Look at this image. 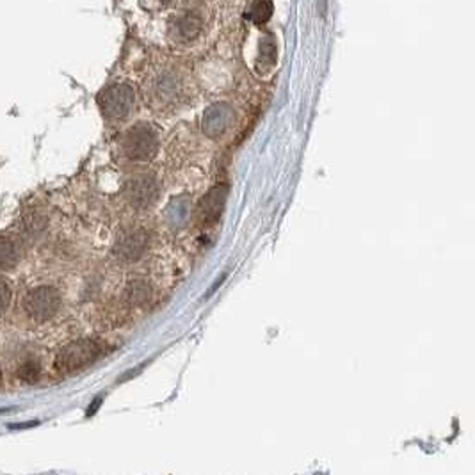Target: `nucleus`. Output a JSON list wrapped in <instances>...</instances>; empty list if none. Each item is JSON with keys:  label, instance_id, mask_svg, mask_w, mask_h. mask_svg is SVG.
I'll use <instances>...</instances> for the list:
<instances>
[{"label": "nucleus", "instance_id": "obj_13", "mask_svg": "<svg viewBox=\"0 0 475 475\" xmlns=\"http://www.w3.org/2000/svg\"><path fill=\"white\" fill-rule=\"evenodd\" d=\"M126 295H129L130 302H133V305H141V302H144L148 299L150 290H148V287L144 283L136 281V283H132L129 288H126Z\"/></svg>", "mask_w": 475, "mask_h": 475}, {"label": "nucleus", "instance_id": "obj_9", "mask_svg": "<svg viewBox=\"0 0 475 475\" xmlns=\"http://www.w3.org/2000/svg\"><path fill=\"white\" fill-rule=\"evenodd\" d=\"M202 18L198 16V13H185L177 23L178 36L182 40H195L200 33H202Z\"/></svg>", "mask_w": 475, "mask_h": 475}, {"label": "nucleus", "instance_id": "obj_15", "mask_svg": "<svg viewBox=\"0 0 475 475\" xmlns=\"http://www.w3.org/2000/svg\"><path fill=\"white\" fill-rule=\"evenodd\" d=\"M274 55H276V52H274L273 41L263 40L262 45H260V58H262L263 61H267V65H273Z\"/></svg>", "mask_w": 475, "mask_h": 475}, {"label": "nucleus", "instance_id": "obj_17", "mask_svg": "<svg viewBox=\"0 0 475 475\" xmlns=\"http://www.w3.org/2000/svg\"><path fill=\"white\" fill-rule=\"evenodd\" d=\"M0 378H2V368H0Z\"/></svg>", "mask_w": 475, "mask_h": 475}, {"label": "nucleus", "instance_id": "obj_5", "mask_svg": "<svg viewBox=\"0 0 475 475\" xmlns=\"http://www.w3.org/2000/svg\"><path fill=\"white\" fill-rule=\"evenodd\" d=\"M125 195L136 209H148L158 198V184L150 175H137L126 184Z\"/></svg>", "mask_w": 475, "mask_h": 475}, {"label": "nucleus", "instance_id": "obj_1", "mask_svg": "<svg viewBox=\"0 0 475 475\" xmlns=\"http://www.w3.org/2000/svg\"><path fill=\"white\" fill-rule=\"evenodd\" d=\"M102 356V346L94 340L80 339L66 344L55 356V368L61 374H75Z\"/></svg>", "mask_w": 475, "mask_h": 475}, {"label": "nucleus", "instance_id": "obj_14", "mask_svg": "<svg viewBox=\"0 0 475 475\" xmlns=\"http://www.w3.org/2000/svg\"><path fill=\"white\" fill-rule=\"evenodd\" d=\"M9 302H11V288L6 281L0 280V315L9 308Z\"/></svg>", "mask_w": 475, "mask_h": 475}, {"label": "nucleus", "instance_id": "obj_6", "mask_svg": "<svg viewBox=\"0 0 475 475\" xmlns=\"http://www.w3.org/2000/svg\"><path fill=\"white\" fill-rule=\"evenodd\" d=\"M234 121V109L228 104H214L203 114L202 129L209 137H219L230 129Z\"/></svg>", "mask_w": 475, "mask_h": 475}, {"label": "nucleus", "instance_id": "obj_8", "mask_svg": "<svg viewBox=\"0 0 475 475\" xmlns=\"http://www.w3.org/2000/svg\"><path fill=\"white\" fill-rule=\"evenodd\" d=\"M228 196V187L226 185H219V187H214L205 198L200 203V219L202 221H214L223 210L224 202H226Z\"/></svg>", "mask_w": 475, "mask_h": 475}, {"label": "nucleus", "instance_id": "obj_10", "mask_svg": "<svg viewBox=\"0 0 475 475\" xmlns=\"http://www.w3.org/2000/svg\"><path fill=\"white\" fill-rule=\"evenodd\" d=\"M18 262L16 244L8 237H0V271H8Z\"/></svg>", "mask_w": 475, "mask_h": 475}, {"label": "nucleus", "instance_id": "obj_3", "mask_svg": "<svg viewBox=\"0 0 475 475\" xmlns=\"http://www.w3.org/2000/svg\"><path fill=\"white\" fill-rule=\"evenodd\" d=\"M23 308L27 315L38 322L50 321L61 308V295L54 287L33 288L23 297Z\"/></svg>", "mask_w": 475, "mask_h": 475}, {"label": "nucleus", "instance_id": "obj_12", "mask_svg": "<svg viewBox=\"0 0 475 475\" xmlns=\"http://www.w3.org/2000/svg\"><path fill=\"white\" fill-rule=\"evenodd\" d=\"M41 376V367L38 361L27 360L18 367V378L26 383H36Z\"/></svg>", "mask_w": 475, "mask_h": 475}, {"label": "nucleus", "instance_id": "obj_4", "mask_svg": "<svg viewBox=\"0 0 475 475\" xmlns=\"http://www.w3.org/2000/svg\"><path fill=\"white\" fill-rule=\"evenodd\" d=\"M121 148L130 160H150L157 151V133L150 125H136L125 133Z\"/></svg>", "mask_w": 475, "mask_h": 475}, {"label": "nucleus", "instance_id": "obj_7", "mask_svg": "<svg viewBox=\"0 0 475 475\" xmlns=\"http://www.w3.org/2000/svg\"><path fill=\"white\" fill-rule=\"evenodd\" d=\"M148 246V235L144 230H126L118 237L114 246L116 255L125 262L141 258Z\"/></svg>", "mask_w": 475, "mask_h": 475}, {"label": "nucleus", "instance_id": "obj_18", "mask_svg": "<svg viewBox=\"0 0 475 475\" xmlns=\"http://www.w3.org/2000/svg\"><path fill=\"white\" fill-rule=\"evenodd\" d=\"M164 2H171V0H164Z\"/></svg>", "mask_w": 475, "mask_h": 475}, {"label": "nucleus", "instance_id": "obj_16", "mask_svg": "<svg viewBox=\"0 0 475 475\" xmlns=\"http://www.w3.org/2000/svg\"><path fill=\"white\" fill-rule=\"evenodd\" d=\"M326 2H328V0H321V4H322V9H321V16H324V13H326Z\"/></svg>", "mask_w": 475, "mask_h": 475}, {"label": "nucleus", "instance_id": "obj_11", "mask_svg": "<svg viewBox=\"0 0 475 475\" xmlns=\"http://www.w3.org/2000/svg\"><path fill=\"white\" fill-rule=\"evenodd\" d=\"M273 15V0H255L249 9V18L255 23H266Z\"/></svg>", "mask_w": 475, "mask_h": 475}, {"label": "nucleus", "instance_id": "obj_2", "mask_svg": "<svg viewBox=\"0 0 475 475\" xmlns=\"http://www.w3.org/2000/svg\"><path fill=\"white\" fill-rule=\"evenodd\" d=\"M98 105L107 119H125L136 105L133 89L126 84H114L98 97Z\"/></svg>", "mask_w": 475, "mask_h": 475}]
</instances>
